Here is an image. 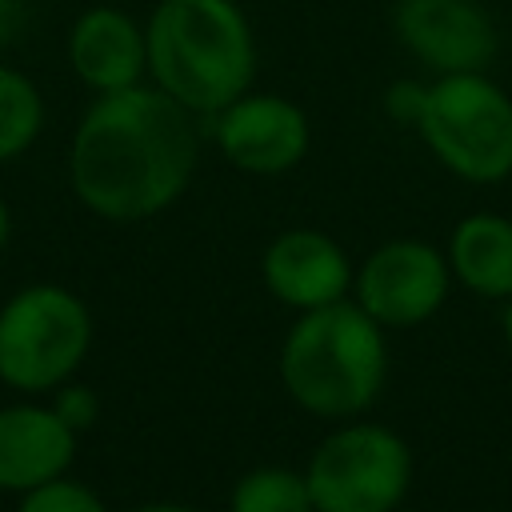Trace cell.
<instances>
[{
    "mask_svg": "<svg viewBox=\"0 0 512 512\" xmlns=\"http://www.w3.org/2000/svg\"><path fill=\"white\" fill-rule=\"evenodd\" d=\"M192 168V112L164 88L104 92L72 140V184L108 220H140L168 208L188 188Z\"/></svg>",
    "mask_w": 512,
    "mask_h": 512,
    "instance_id": "6da1fadb",
    "label": "cell"
},
{
    "mask_svg": "<svg viewBox=\"0 0 512 512\" xmlns=\"http://www.w3.org/2000/svg\"><path fill=\"white\" fill-rule=\"evenodd\" d=\"M148 72L188 112H220L256 76V40L236 0H160L148 28Z\"/></svg>",
    "mask_w": 512,
    "mask_h": 512,
    "instance_id": "7a4b0ae2",
    "label": "cell"
},
{
    "mask_svg": "<svg viewBox=\"0 0 512 512\" xmlns=\"http://www.w3.org/2000/svg\"><path fill=\"white\" fill-rule=\"evenodd\" d=\"M384 336L360 304H320L284 340L280 376L296 404L316 416H352L384 384Z\"/></svg>",
    "mask_w": 512,
    "mask_h": 512,
    "instance_id": "3957f363",
    "label": "cell"
},
{
    "mask_svg": "<svg viewBox=\"0 0 512 512\" xmlns=\"http://www.w3.org/2000/svg\"><path fill=\"white\" fill-rule=\"evenodd\" d=\"M416 124L456 176L496 184L512 172V100L484 72H444L424 88Z\"/></svg>",
    "mask_w": 512,
    "mask_h": 512,
    "instance_id": "277c9868",
    "label": "cell"
},
{
    "mask_svg": "<svg viewBox=\"0 0 512 512\" xmlns=\"http://www.w3.org/2000/svg\"><path fill=\"white\" fill-rule=\"evenodd\" d=\"M88 332V312L72 292L24 288L0 312V376L24 392H44L80 364Z\"/></svg>",
    "mask_w": 512,
    "mask_h": 512,
    "instance_id": "5b68a950",
    "label": "cell"
},
{
    "mask_svg": "<svg viewBox=\"0 0 512 512\" xmlns=\"http://www.w3.org/2000/svg\"><path fill=\"white\" fill-rule=\"evenodd\" d=\"M412 456L404 440L380 424H352L328 436L308 464L316 512H392L408 492Z\"/></svg>",
    "mask_w": 512,
    "mask_h": 512,
    "instance_id": "8992f818",
    "label": "cell"
},
{
    "mask_svg": "<svg viewBox=\"0 0 512 512\" xmlns=\"http://www.w3.org/2000/svg\"><path fill=\"white\" fill-rule=\"evenodd\" d=\"M396 36L428 68L444 72H484L500 48L496 24L476 0H396Z\"/></svg>",
    "mask_w": 512,
    "mask_h": 512,
    "instance_id": "52a82bcc",
    "label": "cell"
},
{
    "mask_svg": "<svg viewBox=\"0 0 512 512\" xmlns=\"http://www.w3.org/2000/svg\"><path fill=\"white\" fill-rule=\"evenodd\" d=\"M356 288H360V308L376 324L408 328L440 308L448 292V268L436 248L420 240H392L364 260Z\"/></svg>",
    "mask_w": 512,
    "mask_h": 512,
    "instance_id": "ba28073f",
    "label": "cell"
},
{
    "mask_svg": "<svg viewBox=\"0 0 512 512\" xmlns=\"http://www.w3.org/2000/svg\"><path fill=\"white\" fill-rule=\"evenodd\" d=\"M216 116V144L244 172L276 176L300 164V156L308 152V120L284 96L244 92Z\"/></svg>",
    "mask_w": 512,
    "mask_h": 512,
    "instance_id": "9c48e42d",
    "label": "cell"
},
{
    "mask_svg": "<svg viewBox=\"0 0 512 512\" xmlns=\"http://www.w3.org/2000/svg\"><path fill=\"white\" fill-rule=\"evenodd\" d=\"M76 76L96 92H120L140 80L148 68V44L136 20L120 8H88L68 40Z\"/></svg>",
    "mask_w": 512,
    "mask_h": 512,
    "instance_id": "30bf717a",
    "label": "cell"
},
{
    "mask_svg": "<svg viewBox=\"0 0 512 512\" xmlns=\"http://www.w3.org/2000/svg\"><path fill=\"white\" fill-rule=\"evenodd\" d=\"M264 280L268 288L296 308H320L344 296L348 288V260L344 252L308 228L284 232L264 252Z\"/></svg>",
    "mask_w": 512,
    "mask_h": 512,
    "instance_id": "8fae6325",
    "label": "cell"
},
{
    "mask_svg": "<svg viewBox=\"0 0 512 512\" xmlns=\"http://www.w3.org/2000/svg\"><path fill=\"white\" fill-rule=\"evenodd\" d=\"M72 460V428L48 408L0 412V488H40Z\"/></svg>",
    "mask_w": 512,
    "mask_h": 512,
    "instance_id": "7c38bea8",
    "label": "cell"
},
{
    "mask_svg": "<svg viewBox=\"0 0 512 512\" xmlns=\"http://www.w3.org/2000/svg\"><path fill=\"white\" fill-rule=\"evenodd\" d=\"M452 268L480 296H512V220L476 212L452 232Z\"/></svg>",
    "mask_w": 512,
    "mask_h": 512,
    "instance_id": "4fadbf2b",
    "label": "cell"
},
{
    "mask_svg": "<svg viewBox=\"0 0 512 512\" xmlns=\"http://www.w3.org/2000/svg\"><path fill=\"white\" fill-rule=\"evenodd\" d=\"M40 120H44V104L32 80L0 64V160L24 152L36 140Z\"/></svg>",
    "mask_w": 512,
    "mask_h": 512,
    "instance_id": "5bb4252c",
    "label": "cell"
},
{
    "mask_svg": "<svg viewBox=\"0 0 512 512\" xmlns=\"http://www.w3.org/2000/svg\"><path fill=\"white\" fill-rule=\"evenodd\" d=\"M232 512H316L308 480L288 468H256L232 492Z\"/></svg>",
    "mask_w": 512,
    "mask_h": 512,
    "instance_id": "9a60e30c",
    "label": "cell"
},
{
    "mask_svg": "<svg viewBox=\"0 0 512 512\" xmlns=\"http://www.w3.org/2000/svg\"><path fill=\"white\" fill-rule=\"evenodd\" d=\"M20 512H104V504L80 488V484H68V480H48L40 488L28 492V500L20 504Z\"/></svg>",
    "mask_w": 512,
    "mask_h": 512,
    "instance_id": "2e32d148",
    "label": "cell"
},
{
    "mask_svg": "<svg viewBox=\"0 0 512 512\" xmlns=\"http://www.w3.org/2000/svg\"><path fill=\"white\" fill-rule=\"evenodd\" d=\"M56 416L68 424V428H84L92 424L96 416V396L88 388H64L60 400H56Z\"/></svg>",
    "mask_w": 512,
    "mask_h": 512,
    "instance_id": "e0dca14e",
    "label": "cell"
},
{
    "mask_svg": "<svg viewBox=\"0 0 512 512\" xmlns=\"http://www.w3.org/2000/svg\"><path fill=\"white\" fill-rule=\"evenodd\" d=\"M140 512H192V508H180V504H152V508H140Z\"/></svg>",
    "mask_w": 512,
    "mask_h": 512,
    "instance_id": "ac0fdd59",
    "label": "cell"
},
{
    "mask_svg": "<svg viewBox=\"0 0 512 512\" xmlns=\"http://www.w3.org/2000/svg\"><path fill=\"white\" fill-rule=\"evenodd\" d=\"M4 240H8V208L0 204V248H4Z\"/></svg>",
    "mask_w": 512,
    "mask_h": 512,
    "instance_id": "d6986e66",
    "label": "cell"
},
{
    "mask_svg": "<svg viewBox=\"0 0 512 512\" xmlns=\"http://www.w3.org/2000/svg\"><path fill=\"white\" fill-rule=\"evenodd\" d=\"M504 332H508V344H512V308H508V316H504Z\"/></svg>",
    "mask_w": 512,
    "mask_h": 512,
    "instance_id": "ffe728a7",
    "label": "cell"
}]
</instances>
